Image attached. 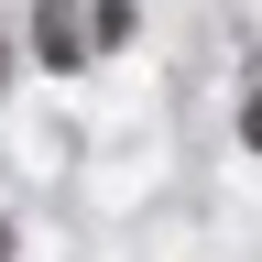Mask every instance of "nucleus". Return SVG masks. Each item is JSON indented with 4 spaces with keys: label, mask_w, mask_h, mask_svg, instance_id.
Instances as JSON below:
<instances>
[{
    "label": "nucleus",
    "mask_w": 262,
    "mask_h": 262,
    "mask_svg": "<svg viewBox=\"0 0 262 262\" xmlns=\"http://www.w3.org/2000/svg\"><path fill=\"white\" fill-rule=\"evenodd\" d=\"M0 262H11V229H0Z\"/></svg>",
    "instance_id": "f03ea898"
},
{
    "label": "nucleus",
    "mask_w": 262,
    "mask_h": 262,
    "mask_svg": "<svg viewBox=\"0 0 262 262\" xmlns=\"http://www.w3.org/2000/svg\"><path fill=\"white\" fill-rule=\"evenodd\" d=\"M241 131H251V142H262V88H251V98H241Z\"/></svg>",
    "instance_id": "f257e3e1"
}]
</instances>
